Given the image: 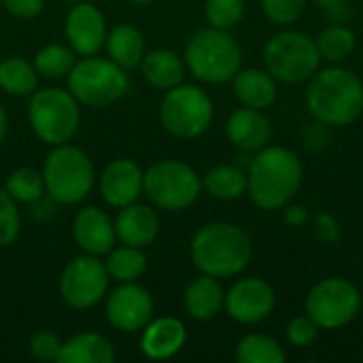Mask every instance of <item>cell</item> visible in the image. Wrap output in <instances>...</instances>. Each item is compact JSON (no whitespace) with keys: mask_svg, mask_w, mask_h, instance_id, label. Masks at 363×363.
Wrapping results in <instances>:
<instances>
[{"mask_svg":"<svg viewBox=\"0 0 363 363\" xmlns=\"http://www.w3.org/2000/svg\"><path fill=\"white\" fill-rule=\"evenodd\" d=\"M4 189L15 202L30 204L40 200V196L45 194V181L43 174H38L34 168H17L9 174Z\"/></svg>","mask_w":363,"mask_h":363,"instance_id":"32","label":"cell"},{"mask_svg":"<svg viewBox=\"0 0 363 363\" xmlns=\"http://www.w3.org/2000/svg\"><path fill=\"white\" fill-rule=\"evenodd\" d=\"M145 191V172L140 166L128 157L111 162L100 177V194L106 204L123 208L134 204Z\"/></svg>","mask_w":363,"mask_h":363,"instance_id":"16","label":"cell"},{"mask_svg":"<svg viewBox=\"0 0 363 363\" xmlns=\"http://www.w3.org/2000/svg\"><path fill=\"white\" fill-rule=\"evenodd\" d=\"M64 2H79V0H64Z\"/></svg>","mask_w":363,"mask_h":363,"instance_id":"44","label":"cell"},{"mask_svg":"<svg viewBox=\"0 0 363 363\" xmlns=\"http://www.w3.org/2000/svg\"><path fill=\"white\" fill-rule=\"evenodd\" d=\"M28 119L34 134L47 145L68 143L81 123L79 100L64 89L49 87L34 91L28 106Z\"/></svg>","mask_w":363,"mask_h":363,"instance_id":"7","label":"cell"},{"mask_svg":"<svg viewBox=\"0 0 363 363\" xmlns=\"http://www.w3.org/2000/svg\"><path fill=\"white\" fill-rule=\"evenodd\" d=\"M359 308V289L342 277L319 281L306 296V315L319 330H340L349 325L357 317Z\"/></svg>","mask_w":363,"mask_h":363,"instance_id":"11","label":"cell"},{"mask_svg":"<svg viewBox=\"0 0 363 363\" xmlns=\"http://www.w3.org/2000/svg\"><path fill=\"white\" fill-rule=\"evenodd\" d=\"M68 91L85 106H108L128 91V74L111 57L85 55L68 72Z\"/></svg>","mask_w":363,"mask_h":363,"instance_id":"8","label":"cell"},{"mask_svg":"<svg viewBox=\"0 0 363 363\" xmlns=\"http://www.w3.org/2000/svg\"><path fill=\"white\" fill-rule=\"evenodd\" d=\"M38 85L34 64L23 57H6L0 62V87L11 96H32Z\"/></svg>","mask_w":363,"mask_h":363,"instance_id":"28","label":"cell"},{"mask_svg":"<svg viewBox=\"0 0 363 363\" xmlns=\"http://www.w3.org/2000/svg\"><path fill=\"white\" fill-rule=\"evenodd\" d=\"M274 306H277V294L272 285L257 277L240 279L238 283H234L225 294V304H223V308L234 321L247 325L268 319Z\"/></svg>","mask_w":363,"mask_h":363,"instance_id":"13","label":"cell"},{"mask_svg":"<svg viewBox=\"0 0 363 363\" xmlns=\"http://www.w3.org/2000/svg\"><path fill=\"white\" fill-rule=\"evenodd\" d=\"M0 2H2V0H0Z\"/></svg>","mask_w":363,"mask_h":363,"instance_id":"45","label":"cell"},{"mask_svg":"<svg viewBox=\"0 0 363 363\" xmlns=\"http://www.w3.org/2000/svg\"><path fill=\"white\" fill-rule=\"evenodd\" d=\"M253 257L247 232L234 223H208L191 240V262L208 277L228 279L240 274Z\"/></svg>","mask_w":363,"mask_h":363,"instance_id":"3","label":"cell"},{"mask_svg":"<svg viewBox=\"0 0 363 363\" xmlns=\"http://www.w3.org/2000/svg\"><path fill=\"white\" fill-rule=\"evenodd\" d=\"M104 266H106L108 279H113L117 283H134L145 274L147 257L140 247L121 245V247H117V249L113 247L108 251Z\"/></svg>","mask_w":363,"mask_h":363,"instance_id":"26","label":"cell"},{"mask_svg":"<svg viewBox=\"0 0 363 363\" xmlns=\"http://www.w3.org/2000/svg\"><path fill=\"white\" fill-rule=\"evenodd\" d=\"M223 304H225V291L219 279L208 274L194 279L183 294V306L187 315L196 321L215 319L221 313Z\"/></svg>","mask_w":363,"mask_h":363,"instance_id":"21","label":"cell"},{"mask_svg":"<svg viewBox=\"0 0 363 363\" xmlns=\"http://www.w3.org/2000/svg\"><path fill=\"white\" fill-rule=\"evenodd\" d=\"M108 57L119 64L123 70L136 68L140 66L143 57H145V38L143 34L130 26V23H119L115 26L108 34H106V43H104Z\"/></svg>","mask_w":363,"mask_h":363,"instance_id":"25","label":"cell"},{"mask_svg":"<svg viewBox=\"0 0 363 363\" xmlns=\"http://www.w3.org/2000/svg\"><path fill=\"white\" fill-rule=\"evenodd\" d=\"M242 51L228 30L206 28L196 32L185 47V66L204 83L221 85L234 79L240 70Z\"/></svg>","mask_w":363,"mask_h":363,"instance_id":"4","label":"cell"},{"mask_svg":"<svg viewBox=\"0 0 363 363\" xmlns=\"http://www.w3.org/2000/svg\"><path fill=\"white\" fill-rule=\"evenodd\" d=\"M306 2L308 0H262V9L272 23L289 26L302 17Z\"/></svg>","mask_w":363,"mask_h":363,"instance_id":"34","label":"cell"},{"mask_svg":"<svg viewBox=\"0 0 363 363\" xmlns=\"http://www.w3.org/2000/svg\"><path fill=\"white\" fill-rule=\"evenodd\" d=\"M285 221L294 228H300V225L308 223V211L302 204H291L285 208Z\"/></svg>","mask_w":363,"mask_h":363,"instance_id":"41","label":"cell"},{"mask_svg":"<svg viewBox=\"0 0 363 363\" xmlns=\"http://www.w3.org/2000/svg\"><path fill=\"white\" fill-rule=\"evenodd\" d=\"M306 106L325 125H349L363 113V81L342 66L317 70L308 79Z\"/></svg>","mask_w":363,"mask_h":363,"instance_id":"2","label":"cell"},{"mask_svg":"<svg viewBox=\"0 0 363 363\" xmlns=\"http://www.w3.org/2000/svg\"><path fill=\"white\" fill-rule=\"evenodd\" d=\"M225 134L230 143L242 153H257L268 147L272 136L270 119L259 108H238L230 115L225 123Z\"/></svg>","mask_w":363,"mask_h":363,"instance_id":"18","label":"cell"},{"mask_svg":"<svg viewBox=\"0 0 363 363\" xmlns=\"http://www.w3.org/2000/svg\"><path fill=\"white\" fill-rule=\"evenodd\" d=\"M315 232L321 240L325 242H336L340 240V223L336 221V217H332L330 213H319L315 217Z\"/></svg>","mask_w":363,"mask_h":363,"instance_id":"38","label":"cell"},{"mask_svg":"<svg viewBox=\"0 0 363 363\" xmlns=\"http://www.w3.org/2000/svg\"><path fill=\"white\" fill-rule=\"evenodd\" d=\"M106 319L123 334L140 332L153 319V300L149 291L136 281L121 283L106 300Z\"/></svg>","mask_w":363,"mask_h":363,"instance_id":"14","label":"cell"},{"mask_svg":"<svg viewBox=\"0 0 363 363\" xmlns=\"http://www.w3.org/2000/svg\"><path fill=\"white\" fill-rule=\"evenodd\" d=\"M202 187L217 200H238L247 194V174L238 166H215L204 174Z\"/></svg>","mask_w":363,"mask_h":363,"instance_id":"27","label":"cell"},{"mask_svg":"<svg viewBox=\"0 0 363 363\" xmlns=\"http://www.w3.org/2000/svg\"><path fill=\"white\" fill-rule=\"evenodd\" d=\"M357 38L355 32L349 26H328L319 36H317V49L321 60H328L332 64H340L349 60L355 51Z\"/></svg>","mask_w":363,"mask_h":363,"instance_id":"29","label":"cell"},{"mask_svg":"<svg viewBox=\"0 0 363 363\" xmlns=\"http://www.w3.org/2000/svg\"><path fill=\"white\" fill-rule=\"evenodd\" d=\"M62 342L51 332H36L30 338V355L38 362H57Z\"/></svg>","mask_w":363,"mask_h":363,"instance_id":"37","label":"cell"},{"mask_svg":"<svg viewBox=\"0 0 363 363\" xmlns=\"http://www.w3.org/2000/svg\"><path fill=\"white\" fill-rule=\"evenodd\" d=\"M2 4L11 15L30 19V17H36L43 11L45 0H2Z\"/></svg>","mask_w":363,"mask_h":363,"instance_id":"39","label":"cell"},{"mask_svg":"<svg viewBox=\"0 0 363 363\" xmlns=\"http://www.w3.org/2000/svg\"><path fill=\"white\" fill-rule=\"evenodd\" d=\"M21 221L17 202L9 196L6 189H0V247H9L19 234Z\"/></svg>","mask_w":363,"mask_h":363,"instance_id":"35","label":"cell"},{"mask_svg":"<svg viewBox=\"0 0 363 363\" xmlns=\"http://www.w3.org/2000/svg\"><path fill=\"white\" fill-rule=\"evenodd\" d=\"M45 191L57 204H77L94 187V166L89 157L70 145H55L43 166Z\"/></svg>","mask_w":363,"mask_h":363,"instance_id":"6","label":"cell"},{"mask_svg":"<svg viewBox=\"0 0 363 363\" xmlns=\"http://www.w3.org/2000/svg\"><path fill=\"white\" fill-rule=\"evenodd\" d=\"M315 4L328 15V17H342L349 13L347 0H315Z\"/></svg>","mask_w":363,"mask_h":363,"instance_id":"40","label":"cell"},{"mask_svg":"<svg viewBox=\"0 0 363 363\" xmlns=\"http://www.w3.org/2000/svg\"><path fill=\"white\" fill-rule=\"evenodd\" d=\"M202 189L198 172L177 160L155 162L145 172V194L153 206L162 211H185L189 208Z\"/></svg>","mask_w":363,"mask_h":363,"instance_id":"9","label":"cell"},{"mask_svg":"<svg viewBox=\"0 0 363 363\" xmlns=\"http://www.w3.org/2000/svg\"><path fill=\"white\" fill-rule=\"evenodd\" d=\"M72 236L79 249L87 255H106L117 240L115 234V221L98 208V206H85L77 213L72 221Z\"/></svg>","mask_w":363,"mask_h":363,"instance_id":"17","label":"cell"},{"mask_svg":"<svg viewBox=\"0 0 363 363\" xmlns=\"http://www.w3.org/2000/svg\"><path fill=\"white\" fill-rule=\"evenodd\" d=\"M234 94L242 106L268 108L277 100V79L262 68H240L234 79Z\"/></svg>","mask_w":363,"mask_h":363,"instance_id":"22","label":"cell"},{"mask_svg":"<svg viewBox=\"0 0 363 363\" xmlns=\"http://www.w3.org/2000/svg\"><path fill=\"white\" fill-rule=\"evenodd\" d=\"M143 77L149 85L157 89H172L183 83L185 79V62L168 49H155L145 53L143 62Z\"/></svg>","mask_w":363,"mask_h":363,"instance_id":"23","label":"cell"},{"mask_svg":"<svg viewBox=\"0 0 363 363\" xmlns=\"http://www.w3.org/2000/svg\"><path fill=\"white\" fill-rule=\"evenodd\" d=\"M187 340V330L183 321L177 317H160L151 319L143 328L140 351L149 359H170L174 357Z\"/></svg>","mask_w":363,"mask_h":363,"instance_id":"19","label":"cell"},{"mask_svg":"<svg viewBox=\"0 0 363 363\" xmlns=\"http://www.w3.org/2000/svg\"><path fill=\"white\" fill-rule=\"evenodd\" d=\"M160 121L177 138H198L213 121V100L196 85H177L160 104Z\"/></svg>","mask_w":363,"mask_h":363,"instance_id":"10","label":"cell"},{"mask_svg":"<svg viewBox=\"0 0 363 363\" xmlns=\"http://www.w3.org/2000/svg\"><path fill=\"white\" fill-rule=\"evenodd\" d=\"M130 2H134V4H151L155 0H130Z\"/></svg>","mask_w":363,"mask_h":363,"instance_id":"43","label":"cell"},{"mask_svg":"<svg viewBox=\"0 0 363 363\" xmlns=\"http://www.w3.org/2000/svg\"><path fill=\"white\" fill-rule=\"evenodd\" d=\"M74 62H77V57H74L72 49H68L64 45H45L43 49H38V53L34 57V68L38 74H43L47 79H60L72 70Z\"/></svg>","mask_w":363,"mask_h":363,"instance_id":"31","label":"cell"},{"mask_svg":"<svg viewBox=\"0 0 363 363\" xmlns=\"http://www.w3.org/2000/svg\"><path fill=\"white\" fill-rule=\"evenodd\" d=\"M106 266L96 255H79L64 268L60 277V296L62 300L77 311L96 306L108 287Z\"/></svg>","mask_w":363,"mask_h":363,"instance_id":"12","label":"cell"},{"mask_svg":"<svg viewBox=\"0 0 363 363\" xmlns=\"http://www.w3.org/2000/svg\"><path fill=\"white\" fill-rule=\"evenodd\" d=\"M66 36L74 53L96 55L106 43V19L96 4L74 2L66 15Z\"/></svg>","mask_w":363,"mask_h":363,"instance_id":"15","label":"cell"},{"mask_svg":"<svg viewBox=\"0 0 363 363\" xmlns=\"http://www.w3.org/2000/svg\"><path fill=\"white\" fill-rule=\"evenodd\" d=\"M6 130H9V117H6V111H4L2 104H0V143H2L4 136H6Z\"/></svg>","mask_w":363,"mask_h":363,"instance_id":"42","label":"cell"},{"mask_svg":"<svg viewBox=\"0 0 363 363\" xmlns=\"http://www.w3.org/2000/svg\"><path fill=\"white\" fill-rule=\"evenodd\" d=\"M115 349L113 345L94 332L77 334L62 342L57 363H113Z\"/></svg>","mask_w":363,"mask_h":363,"instance_id":"24","label":"cell"},{"mask_svg":"<svg viewBox=\"0 0 363 363\" xmlns=\"http://www.w3.org/2000/svg\"><path fill=\"white\" fill-rule=\"evenodd\" d=\"M302 177V162L291 149L264 147L249 164L247 191L257 208L279 211L298 194Z\"/></svg>","mask_w":363,"mask_h":363,"instance_id":"1","label":"cell"},{"mask_svg":"<svg viewBox=\"0 0 363 363\" xmlns=\"http://www.w3.org/2000/svg\"><path fill=\"white\" fill-rule=\"evenodd\" d=\"M285 359L283 347L266 334H249L236 345L238 363H283Z\"/></svg>","mask_w":363,"mask_h":363,"instance_id":"30","label":"cell"},{"mask_svg":"<svg viewBox=\"0 0 363 363\" xmlns=\"http://www.w3.org/2000/svg\"><path fill=\"white\" fill-rule=\"evenodd\" d=\"M115 234L121 240V245L145 249L157 238L160 219L153 208L134 202L119 208V215L115 219Z\"/></svg>","mask_w":363,"mask_h":363,"instance_id":"20","label":"cell"},{"mask_svg":"<svg viewBox=\"0 0 363 363\" xmlns=\"http://www.w3.org/2000/svg\"><path fill=\"white\" fill-rule=\"evenodd\" d=\"M317 40L300 30H283L274 34L264 49L266 70L281 83L296 85L308 81L319 70Z\"/></svg>","mask_w":363,"mask_h":363,"instance_id":"5","label":"cell"},{"mask_svg":"<svg viewBox=\"0 0 363 363\" xmlns=\"http://www.w3.org/2000/svg\"><path fill=\"white\" fill-rule=\"evenodd\" d=\"M204 13L213 28L232 30L245 15V0H206Z\"/></svg>","mask_w":363,"mask_h":363,"instance_id":"33","label":"cell"},{"mask_svg":"<svg viewBox=\"0 0 363 363\" xmlns=\"http://www.w3.org/2000/svg\"><path fill=\"white\" fill-rule=\"evenodd\" d=\"M317 334H319V328H317V323H315L308 315L294 317V319L287 323V328H285L287 342H289L291 347H298V349L311 347V345L317 340Z\"/></svg>","mask_w":363,"mask_h":363,"instance_id":"36","label":"cell"}]
</instances>
